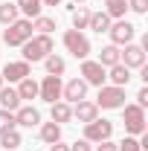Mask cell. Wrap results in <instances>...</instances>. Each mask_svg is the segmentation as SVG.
<instances>
[{
  "label": "cell",
  "mask_w": 148,
  "mask_h": 151,
  "mask_svg": "<svg viewBox=\"0 0 148 151\" xmlns=\"http://www.w3.org/2000/svg\"><path fill=\"white\" fill-rule=\"evenodd\" d=\"M52 52V38L50 35H32L23 44V61H44Z\"/></svg>",
  "instance_id": "6da1fadb"
},
{
  "label": "cell",
  "mask_w": 148,
  "mask_h": 151,
  "mask_svg": "<svg viewBox=\"0 0 148 151\" xmlns=\"http://www.w3.org/2000/svg\"><path fill=\"white\" fill-rule=\"evenodd\" d=\"M29 38H32V20L29 18H18L15 23H9V29L3 32V41L9 47H23Z\"/></svg>",
  "instance_id": "7a4b0ae2"
},
{
  "label": "cell",
  "mask_w": 148,
  "mask_h": 151,
  "mask_svg": "<svg viewBox=\"0 0 148 151\" xmlns=\"http://www.w3.org/2000/svg\"><path fill=\"white\" fill-rule=\"evenodd\" d=\"M64 47H67V52H73V55L81 58V61L90 55V41L81 35L78 29H67V32H64Z\"/></svg>",
  "instance_id": "3957f363"
},
{
  "label": "cell",
  "mask_w": 148,
  "mask_h": 151,
  "mask_svg": "<svg viewBox=\"0 0 148 151\" xmlns=\"http://www.w3.org/2000/svg\"><path fill=\"white\" fill-rule=\"evenodd\" d=\"M122 108H125V131L131 137L145 134V111L139 105H122Z\"/></svg>",
  "instance_id": "277c9868"
},
{
  "label": "cell",
  "mask_w": 148,
  "mask_h": 151,
  "mask_svg": "<svg viewBox=\"0 0 148 151\" xmlns=\"http://www.w3.org/2000/svg\"><path fill=\"white\" fill-rule=\"evenodd\" d=\"M111 134H113V122L99 119V116L84 125V139L87 142H105V139H111Z\"/></svg>",
  "instance_id": "5b68a950"
},
{
  "label": "cell",
  "mask_w": 148,
  "mask_h": 151,
  "mask_svg": "<svg viewBox=\"0 0 148 151\" xmlns=\"http://www.w3.org/2000/svg\"><path fill=\"white\" fill-rule=\"evenodd\" d=\"M125 105V90L122 87H99V96H96V108H108V111H113V108H122Z\"/></svg>",
  "instance_id": "8992f818"
},
{
  "label": "cell",
  "mask_w": 148,
  "mask_h": 151,
  "mask_svg": "<svg viewBox=\"0 0 148 151\" xmlns=\"http://www.w3.org/2000/svg\"><path fill=\"white\" fill-rule=\"evenodd\" d=\"M61 87H64V84H61V76H47V78L38 84V96H41L44 102H50V105H52V102H61Z\"/></svg>",
  "instance_id": "52a82bcc"
},
{
  "label": "cell",
  "mask_w": 148,
  "mask_h": 151,
  "mask_svg": "<svg viewBox=\"0 0 148 151\" xmlns=\"http://www.w3.org/2000/svg\"><path fill=\"white\" fill-rule=\"evenodd\" d=\"M81 76H84V81L87 84H96V87H105V78H108V73H105V67L99 64V61H81Z\"/></svg>",
  "instance_id": "ba28073f"
},
{
  "label": "cell",
  "mask_w": 148,
  "mask_h": 151,
  "mask_svg": "<svg viewBox=\"0 0 148 151\" xmlns=\"http://www.w3.org/2000/svg\"><path fill=\"white\" fill-rule=\"evenodd\" d=\"M108 32H111L113 47H122V44H131V38H134V32H137V29L131 26L128 20H116V23H113Z\"/></svg>",
  "instance_id": "9c48e42d"
},
{
  "label": "cell",
  "mask_w": 148,
  "mask_h": 151,
  "mask_svg": "<svg viewBox=\"0 0 148 151\" xmlns=\"http://www.w3.org/2000/svg\"><path fill=\"white\" fill-rule=\"evenodd\" d=\"M119 61L125 64V67H145V50L142 47H137V44H125V52L119 55Z\"/></svg>",
  "instance_id": "30bf717a"
},
{
  "label": "cell",
  "mask_w": 148,
  "mask_h": 151,
  "mask_svg": "<svg viewBox=\"0 0 148 151\" xmlns=\"http://www.w3.org/2000/svg\"><path fill=\"white\" fill-rule=\"evenodd\" d=\"M0 76H3V81H23L29 76V61H9Z\"/></svg>",
  "instance_id": "8fae6325"
},
{
  "label": "cell",
  "mask_w": 148,
  "mask_h": 151,
  "mask_svg": "<svg viewBox=\"0 0 148 151\" xmlns=\"http://www.w3.org/2000/svg\"><path fill=\"white\" fill-rule=\"evenodd\" d=\"M61 96H64L67 102H81V99L87 96V81H84V78H73V81H67V84L61 87Z\"/></svg>",
  "instance_id": "7c38bea8"
},
{
  "label": "cell",
  "mask_w": 148,
  "mask_h": 151,
  "mask_svg": "<svg viewBox=\"0 0 148 151\" xmlns=\"http://www.w3.org/2000/svg\"><path fill=\"white\" fill-rule=\"evenodd\" d=\"M96 116H99L96 102H84V99H81V102H75V108H73V119H78V122H84V125H87V122H93Z\"/></svg>",
  "instance_id": "4fadbf2b"
},
{
  "label": "cell",
  "mask_w": 148,
  "mask_h": 151,
  "mask_svg": "<svg viewBox=\"0 0 148 151\" xmlns=\"http://www.w3.org/2000/svg\"><path fill=\"white\" fill-rule=\"evenodd\" d=\"M41 122V113L35 108H18L15 111V125H23V128H35Z\"/></svg>",
  "instance_id": "5bb4252c"
},
{
  "label": "cell",
  "mask_w": 148,
  "mask_h": 151,
  "mask_svg": "<svg viewBox=\"0 0 148 151\" xmlns=\"http://www.w3.org/2000/svg\"><path fill=\"white\" fill-rule=\"evenodd\" d=\"M0 108L3 111H18L20 108V96H18V90H12V87H0Z\"/></svg>",
  "instance_id": "9a60e30c"
},
{
  "label": "cell",
  "mask_w": 148,
  "mask_h": 151,
  "mask_svg": "<svg viewBox=\"0 0 148 151\" xmlns=\"http://www.w3.org/2000/svg\"><path fill=\"white\" fill-rule=\"evenodd\" d=\"M108 78L113 81V87H125V84L131 81V70L125 67V64H122V61H119V64H113V67H111Z\"/></svg>",
  "instance_id": "2e32d148"
},
{
  "label": "cell",
  "mask_w": 148,
  "mask_h": 151,
  "mask_svg": "<svg viewBox=\"0 0 148 151\" xmlns=\"http://www.w3.org/2000/svg\"><path fill=\"white\" fill-rule=\"evenodd\" d=\"M87 29L93 32H108L111 29V18H108V12H90V23H87Z\"/></svg>",
  "instance_id": "e0dca14e"
},
{
  "label": "cell",
  "mask_w": 148,
  "mask_h": 151,
  "mask_svg": "<svg viewBox=\"0 0 148 151\" xmlns=\"http://www.w3.org/2000/svg\"><path fill=\"white\" fill-rule=\"evenodd\" d=\"M41 139H44L47 145L58 142V139H61V125H58V122H44V125H41Z\"/></svg>",
  "instance_id": "ac0fdd59"
},
{
  "label": "cell",
  "mask_w": 148,
  "mask_h": 151,
  "mask_svg": "<svg viewBox=\"0 0 148 151\" xmlns=\"http://www.w3.org/2000/svg\"><path fill=\"white\" fill-rule=\"evenodd\" d=\"M50 113H52V122H58V125L73 119V108H70L67 102H52V111Z\"/></svg>",
  "instance_id": "d6986e66"
},
{
  "label": "cell",
  "mask_w": 148,
  "mask_h": 151,
  "mask_svg": "<svg viewBox=\"0 0 148 151\" xmlns=\"http://www.w3.org/2000/svg\"><path fill=\"white\" fill-rule=\"evenodd\" d=\"M15 6H18V12H23L29 20L38 18V15H41V9H44V6H41V0H15Z\"/></svg>",
  "instance_id": "ffe728a7"
},
{
  "label": "cell",
  "mask_w": 148,
  "mask_h": 151,
  "mask_svg": "<svg viewBox=\"0 0 148 151\" xmlns=\"http://www.w3.org/2000/svg\"><path fill=\"white\" fill-rule=\"evenodd\" d=\"M18 96H20V99H35V96H38V81L29 78V76H26L23 81H18Z\"/></svg>",
  "instance_id": "44dd1931"
},
{
  "label": "cell",
  "mask_w": 148,
  "mask_h": 151,
  "mask_svg": "<svg viewBox=\"0 0 148 151\" xmlns=\"http://www.w3.org/2000/svg\"><path fill=\"white\" fill-rule=\"evenodd\" d=\"M119 55H122V52H119V47H105V50H102V55H99V64H102V67H113V64H119Z\"/></svg>",
  "instance_id": "7402d4cb"
},
{
  "label": "cell",
  "mask_w": 148,
  "mask_h": 151,
  "mask_svg": "<svg viewBox=\"0 0 148 151\" xmlns=\"http://www.w3.org/2000/svg\"><path fill=\"white\" fill-rule=\"evenodd\" d=\"M87 23H90V9H84V6H78L73 9V29H87Z\"/></svg>",
  "instance_id": "603a6c76"
},
{
  "label": "cell",
  "mask_w": 148,
  "mask_h": 151,
  "mask_svg": "<svg viewBox=\"0 0 148 151\" xmlns=\"http://www.w3.org/2000/svg\"><path fill=\"white\" fill-rule=\"evenodd\" d=\"M105 12H108V18H119L122 20V15H125V9H128V0H105Z\"/></svg>",
  "instance_id": "cb8c5ba5"
},
{
  "label": "cell",
  "mask_w": 148,
  "mask_h": 151,
  "mask_svg": "<svg viewBox=\"0 0 148 151\" xmlns=\"http://www.w3.org/2000/svg\"><path fill=\"white\" fill-rule=\"evenodd\" d=\"M44 64H47V73H50V76H61L64 70H67L64 58H58V55H47V58H44Z\"/></svg>",
  "instance_id": "d4e9b609"
},
{
  "label": "cell",
  "mask_w": 148,
  "mask_h": 151,
  "mask_svg": "<svg viewBox=\"0 0 148 151\" xmlns=\"http://www.w3.org/2000/svg\"><path fill=\"white\" fill-rule=\"evenodd\" d=\"M0 145H3V148H20V134L15 131V128H12V131H3L0 134Z\"/></svg>",
  "instance_id": "484cf974"
},
{
  "label": "cell",
  "mask_w": 148,
  "mask_h": 151,
  "mask_svg": "<svg viewBox=\"0 0 148 151\" xmlns=\"http://www.w3.org/2000/svg\"><path fill=\"white\" fill-rule=\"evenodd\" d=\"M15 20H18V6H15V3H3V6H0V23L9 26V23H15Z\"/></svg>",
  "instance_id": "4316f807"
},
{
  "label": "cell",
  "mask_w": 148,
  "mask_h": 151,
  "mask_svg": "<svg viewBox=\"0 0 148 151\" xmlns=\"http://www.w3.org/2000/svg\"><path fill=\"white\" fill-rule=\"evenodd\" d=\"M32 29H38L41 35H50V32L55 29V20H52V18H44V15H38L35 23H32Z\"/></svg>",
  "instance_id": "83f0119b"
},
{
  "label": "cell",
  "mask_w": 148,
  "mask_h": 151,
  "mask_svg": "<svg viewBox=\"0 0 148 151\" xmlns=\"http://www.w3.org/2000/svg\"><path fill=\"white\" fill-rule=\"evenodd\" d=\"M12 128H15V113L0 108V134H3V131H12Z\"/></svg>",
  "instance_id": "f1b7e54d"
},
{
  "label": "cell",
  "mask_w": 148,
  "mask_h": 151,
  "mask_svg": "<svg viewBox=\"0 0 148 151\" xmlns=\"http://www.w3.org/2000/svg\"><path fill=\"white\" fill-rule=\"evenodd\" d=\"M128 9H134L137 15H145L148 12V0H128Z\"/></svg>",
  "instance_id": "f546056e"
},
{
  "label": "cell",
  "mask_w": 148,
  "mask_h": 151,
  "mask_svg": "<svg viewBox=\"0 0 148 151\" xmlns=\"http://www.w3.org/2000/svg\"><path fill=\"white\" fill-rule=\"evenodd\" d=\"M137 102H139V108H145V105H148V87H139V93H137Z\"/></svg>",
  "instance_id": "4dcf8cb0"
},
{
  "label": "cell",
  "mask_w": 148,
  "mask_h": 151,
  "mask_svg": "<svg viewBox=\"0 0 148 151\" xmlns=\"http://www.w3.org/2000/svg\"><path fill=\"white\" fill-rule=\"evenodd\" d=\"M70 151H90V142H87V139H78V142L70 145Z\"/></svg>",
  "instance_id": "1f68e13d"
},
{
  "label": "cell",
  "mask_w": 148,
  "mask_h": 151,
  "mask_svg": "<svg viewBox=\"0 0 148 151\" xmlns=\"http://www.w3.org/2000/svg\"><path fill=\"white\" fill-rule=\"evenodd\" d=\"M96 151H119V148L113 145L111 139H105V142H99V145H96Z\"/></svg>",
  "instance_id": "d6a6232c"
},
{
  "label": "cell",
  "mask_w": 148,
  "mask_h": 151,
  "mask_svg": "<svg viewBox=\"0 0 148 151\" xmlns=\"http://www.w3.org/2000/svg\"><path fill=\"white\" fill-rule=\"evenodd\" d=\"M50 151H70V145H64V142L58 139V142H52V145H50Z\"/></svg>",
  "instance_id": "836d02e7"
},
{
  "label": "cell",
  "mask_w": 148,
  "mask_h": 151,
  "mask_svg": "<svg viewBox=\"0 0 148 151\" xmlns=\"http://www.w3.org/2000/svg\"><path fill=\"white\" fill-rule=\"evenodd\" d=\"M41 6H61V0H41Z\"/></svg>",
  "instance_id": "e575fe53"
},
{
  "label": "cell",
  "mask_w": 148,
  "mask_h": 151,
  "mask_svg": "<svg viewBox=\"0 0 148 151\" xmlns=\"http://www.w3.org/2000/svg\"><path fill=\"white\" fill-rule=\"evenodd\" d=\"M0 87H3V76H0Z\"/></svg>",
  "instance_id": "d590c367"
},
{
  "label": "cell",
  "mask_w": 148,
  "mask_h": 151,
  "mask_svg": "<svg viewBox=\"0 0 148 151\" xmlns=\"http://www.w3.org/2000/svg\"><path fill=\"white\" fill-rule=\"evenodd\" d=\"M75 3H84V0H75Z\"/></svg>",
  "instance_id": "8d00e7d4"
}]
</instances>
